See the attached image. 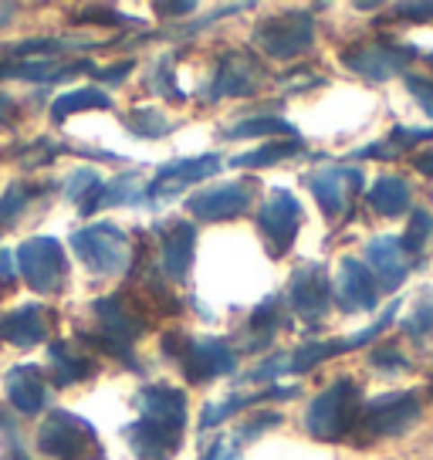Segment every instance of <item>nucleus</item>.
<instances>
[{
  "instance_id": "nucleus-25",
  "label": "nucleus",
  "mask_w": 433,
  "mask_h": 460,
  "mask_svg": "<svg viewBox=\"0 0 433 460\" xmlns=\"http://www.w3.org/2000/svg\"><path fill=\"white\" fill-rule=\"evenodd\" d=\"M78 72H95L92 61L82 58H28V61H0V78H21V82H34V85H51V82H65Z\"/></svg>"
},
{
  "instance_id": "nucleus-14",
  "label": "nucleus",
  "mask_w": 433,
  "mask_h": 460,
  "mask_svg": "<svg viewBox=\"0 0 433 460\" xmlns=\"http://www.w3.org/2000/svg\"><path fill=\"white\" fill-rule=\"evenodd\" d=\"M264 82H268V72H264V65H261L258 58L251 55V51L231 48L216 61L214 75H210V85L203 88V99H251V95H258Z\"/></svg>"
},
{
  "instance_id": "nucleus-13",
  "label": "nucleus",
  "mask_w": 433,
  "mask_h": 460,
  "mask_svg": "<svg viewBox=\"0 0 433 460\" xmlns=\"http://www.w3.org/2000/svg\"><path fill=\"white\" fill-rule=\"evenodd\" d=\"M302 220H305V210L298 197L285 187H275L264 203L258 207V214H254V224H258V234L264 237V247H268V254L271 258H285L295 241H298V230H302Z\"/></svg>"
},
{
  "instance_id": "nucleus-30",
  "label": "nucleus",
  "mask_w": 433,
  "mask_h": 460,
  "mask_svg": "<svg viewBox=\"0 0 433 460\" xmlns=\"http://www.w3.org/2000/svg\"><path fill=\"white\" fill-rule=\"evenodd\" d=\"M95 109H112V99L109 92L88 85V88H75V92H61L58 99L51 102V119L55 126L68 122L75 112H95Z\"/></svg>"
},
{
  "instance_id": "nucleus-19",
  "label": "nucleus",
  "mask_w": 433,
  "mask_h": 460,
  "mask_svg": "<svg viewBox=\"0 0 433 460\" xmlns=\"http://www.w3.org/2000/svg\"><path fill=\"white\" fill-rule=\"evenodd\" d=\"M366 268L373 271L379 291H396L403 288V281L420 268V261H413L403 251L400 237L393 234H379L373 241H366Z\"/></svg>"
},
{
  "instance_id": "nucleus-31",
  "label": "nucleus",
  "mask_w": 433,
  "mask_h": 460,
  "mask_svg": "<svg viewBox=\"0 0 433 460\" xmlns=\"http://www.w3.org/2000/svg\"><path fill=\"white\" fill-rule=\"evenodd\" d=\"M258 136L288 139V136H298V132L281 115H251V119H241V122H234V126L220 132V139H231V143H237V139H258Z\"/></svg>"
},
{
  "instance_id": "nucleus-9",
  "label": "nucleus",
  "mask_w": 433,
  "mask_h": 460,
  "mask_svg": "<svg viewBox=\"0 0 433 460\" xmlns=\"http://www.w3.org/2000/svg\"><path fill=\"white\" fill-rule=\"evenodd\" d=\"M72 251L95 278H119L122 271L132 268L129 234L119 224H109V220H99V224H88V227L75 230Z\"/></svg>"
},
{
  "instance_id": "nucleus-41",
  "label": "nucleus",
  "mask_w": 433,
  "mask_h": 460,
  "mask_svg": "<svg viewBox=\"0 0 433 460\" xmlns=\"http://www.w3.org/2000/svg\"><path fill=\"white\" fill-rule=\"evenodd\" d=\"M75 21L78 24H109V28H126V24H132V17L119 14L116 7H82Z\"/></svg>"
},
{
  "instance_id": "nucleus-40",
  "label": "nucleus",
  "mask_w": 433,
  "mask_h": 460,
  "mask_svg": "<svg viewBox=\"0 0 433 460\" xmlns=\"http://www.w3.org/2000/svg\"><path fill=\"white\" fill-rule=\"evenodd\" d=\"M403 85H406V92L413 95V102H417L420 109L433 119V75L410 72V75H403Z\"/></svg>"
},
{
  "instance_id": "nucleus-24",
  "label": "nucleus",
  "mask_w": 433,
  "mask_h": 460,
  "mask_svg": "<svg viewBox=\"0 0 433 460\" xmlns=\"http://www.w3.org/2000/svg\"><path fill=\"white\" fill-rule=\"evenodd\" d=\"M48 359H51V383L55 389H68L78 386V383H88L102 373L99 359L88 352L82 342H72V339H58V342L48 349Z\"/></svg>"
},
{
  "instance_id": "nucleus-2",
  "label": "nucleus",
  "mask_w": 433,
  "mask_h": 460,
  "mask_svg": "<svg viewBox=\"0 0 433 460\" xmlns=\"http://www.w3.org/2000/svg\"><path fill=\"white\" fill-rule=\"evenodd\" d=\"M396 315H400V298H393V305L383 308V315L376 318L373 325L352 332V335H342V339H318V342H302L298 349H288V352H275V356H268L258 369H251V373H247V383L275 386L278 376L312 373V369H318L322 362L339 359V356H346V352H356V349H362V345L376 342V339H379V335L396 322Z\"/></svg>"
},
{
  "instance_id": "nucleus-48",
  "label": "nucleus",
  "mask_w": 433,
  "mask_h": 460,
  "mask_svg": "<svg viewBox=\"0 0 433 460\" xmlns=\"http://www.w3.org/2000/svg\"><path fill=\"white\" fill-rule=\"evenodd\" d=\"M427 61H430V68H433V51H430V55H427Z\"/></svg>"
},
{
  "instance_id": "nucleus-11",
  "label": "nucleus",
  "mask_w": 433,
  "mask_h": 460,
  "mask_svg": "<svg viewBox=\"0 0 433 460\" xmlns=\"http://www.w3.org/2000/svg\"><path fill=\"white\" fill-rule=\"evenodd\" d=\"M288 302V312L305 325H322L335 305L332 278L322 261H305L288 278V288L281 295Z\"/></svg>"
},
{
  "instance_id": "nucleus-37",
  "label": "nucleus",
  "mask_w": 433,
  "mask_h": 460,
  "mask_svg": "<svg viewBox=\"0 0 433 460\" xmlns=\"http://www.w3.org/2000/svg\"><path fill=\"white\" fill-rule=\"evenodd\" d=\"M0 460H31L28 447L21 440L17 417L7 406H0Z\"/></svg>"
},
{
  "instance_id": "nucleus-5",
  "label": "nucleus",
  "mask_w": 433,
  "mask_h": 460,
  "mask_svg": "<svg viewBox=\"0 0 433 460\" xmlns=\"http://www.w3.org/2000/svg\"><path fill=\"white\" fill-rule=\"evenodd\" d=\"M34 450L48 460H105L95 427L72 410H51L38 427Z\"/></svg>"
},
{
  "instance_id": "nucleus-39",
  "label": "nucleus",
  "mask_w": 433,
  "mask_h": 460,
  "mask_svg": "<svg viewBox=\"0 0 433 460\" xmlns=\"http://www.w3.org/2000/svg\"><path fill=\"white\" fill-rule=\"evenodd\" d=\"M173 58H176V55H163V58L156 61V68L149 72V92H156V95H163V99L183 102V92L176 88Z\"/></svg>"
},
{
  "instance_id": "nucleus-17",
  "label": "nucleus",
  "mask_w": 433,
  "mask_h": 460,
  "mask_svg": "<svg viewBox=\"0 0 433 460\" xmlns=\"http://www.w3.org/2000/svg\"><path fill=\"white\" fill-rule=\"evenodd\" d=\"M193 251H197V227L190 220H166L159 227L156 271L166 281L183 285L190 278V268H193Z\"/></svg>"
},
{
  "instance_id": "nucleus-42",
  "label": "nucleus",
  "mask_w": 433,
  "mask_h": 460,
  "mask_svg": "<svg viewBox=\"0 0 433 460\" xmlns=\"http://www.w3.org/2000/svg\"><path fill=\"white\" fill-rule=\"evenodd\" d=\"M386 21H403V24H430L433 21V4H396Z\"/></svg>"
},
{
  "instance_id": "nucleus-36",
  "label": "nucleus",
  "mask_w": 433,
  "mask_h": 460,
  "mask_svg": "<svg viewBox=\"0 0 433 460\" xmlns=\"http://www.w3.org/2000/svg\"><path fill=\"white\" fill-rule=\"evenodd\" d=\"M173 129H176V122H170L166 112L156 109V105L132 109V115H129V132L139 136V139H159V136H166V132H173Z\"/></svg>"
},
{
  "instance_id": "nucleus-38",
  "label": "nucleus",
  "mask_w": 433,
  "mask_h": 460,
  "mask_svg": "<svg viewBox=\"0 0 433 460\" xmlns=\"http://www.w3.org/2000/svg\"><path fill=\"white\" fill-rule=\"evenodd\" d=\"M369 366L379 369V373H410V369H413V362H410V356L400 349V342L376 345L373 352H369Z\"/></svg>"
},
{
  "instance_id": "nucleus-27",
  "label": "nucleus",
  "mask_w": 433,
  "mask_h": 460,
  "mask_svg": "<svg viewBox=\"0 0 433 460\" xmlns=\"http://www.w3.org/2000/svg\"><path fill=\"white\" fill-rule=\"evenodd\" d=\"M423 143H433V126H423V129L420 126H393L383 139L349 153V159H400L406 153L420 149Z\"/></svg>"
},
{
  "instance_id": "nucleus-1",
  "label": "nucleus",
  "mask_w": 433,
  "mask_h": 460,
  "mask_svg": "<svg viewBox=\"0 0 433 460\" xmlns=\"http://www.w3.org/2000/svg\"><path fill=\"white\" fill-rule=\"evenodd\" d=\"M139 417L122 430L136 460H173L190 423L187 393L170 383H149L136 393Z\"/></svg>"
},
{
  "instance_id": "nucleus-44",
  "label": "nucleus",
  "mask_w": 433,
  "mask_h": 460,
  "mask_svg": "<svg viewBox=\"0 0 433 460\" xmlns=\"http://www.w3.org/2000/svg\"><path fill=\"white\" fill-rule=\"evenodd\" d=\"M21 115H24L21 102L11 92H0V129H14L17 122H21Z\"/></svg>"
},
{
  "instance_id": "nucleus-47",
  "label": "nucleus",
  "mask_w": 433,
  "mask_h": 460,
  "mask_svg": "<svg viewBox=\"0 0 433 460\" xmlns=\"http://www.w3.org/2000/svg\"><path fill=\"white\" fill-rule=\"evenodd\" d=\"M159 14H193V4H159Z\"/></svg>"
},
{
  "instance_id": "nucleus-10",
  "label": "nucleus",
  "mask_w": 433,
  "mask_h": 460,
  "mask_svg": "<svg viewBox=\"0 0 433 460\" xmlns=\"http://www.w3.org/2000/svg\"><path fill=\"white\" fill-rule=\"evenodd\" d=\"M14 258L24 285L34 295H61L68 288L72 264H68V254H65L61 241H55V237L34 234V237H28L24 244L17 247Z\"/></svg>"
},
{
  "instance_id": "nucleus-16",
  "label": "nucleus",
  "mask_w": 433,
  "mask_h": 460,
  "mask_svg": "<svg viewBox=\"0 0 433 460\" xmlns=\"http://www.w3.org/2000/svg\"><path fill=\"white\" fill-rule=\"evenodd\" d=\"M224 166V159L216 153H203V156H183V159H170L166 166H159L156 176L146 183V207H156V203L173 200L176 193L197 187L203 180L216 176Z\"/></svg>"
},
{
  "instance_id": "nucleus-43",
  "label": "nucleus",
  "mask_w": 433,
  "mask_h": 460,
  "mask_svg": "<svg viewBox=\"0 0 433 460\" xmlns=\"http://www.w3.org/2000/svg\"><path fill=\"white\" fill-rule=\"evenodd\" d=\"M241 440L237 437H224V433H216V440L207 450H203V457L200 460H237V454H241Z\"/></svg>"
},
{
  "instance_id": "nucleus-32",
  "label": "nucleus",
  "mask_w": 433,
  "mask_h": 460,
  "mask_svg": "<svg viewBox=\"0 0 433 460\" xmlns=\"http://www.w3.org/2000/svg\"><path fill=\"white\" fill-rule=\"evenodd\" d=\"M105 187V180H102V172L95 166H82V170H75L68 180H65V197L82 210V217H92L95 214V203H99V193Z\"/></svg>"
},
{
  "instance_id": "nucleus-21",
  "label": "nucleus",
  "mask_w": 433,
  "mask_h": 460,
  "mask_svg": "<svg viewBox=\"0 0 433 460\" xmlns=\"http://www.w3.org/2000/svg\"><path fill=\"white\" fill-rule=\"evenodd\" d=\"M55 312L44 305H21L14 312L0 315V342L14 345V349H34L48 342V335L55 329Z\"/></svg>"
},
{
  "instance_id": "nucleus-28",
  "label": "nucleus",
  "mask_w": 433,
  "mask_h": 460,
  "mask_svg": "<svg viewBox=\"0 0 433 460\" xmlns=\"http://www.w3.org/2000/svg\"><path fill=\"white\" fill-rule=\"evenodd\" d=\"M55 183H38V180H14L11 187L0 193V230L17 227L21 217L28 214L34 203L48 197Z\"/></svg>"
},
{
  "instance_id": "nucleus-18",
  "label": "nucleus",
  "mask_w": 433,
  "mask_h": 460,
  "mask_svg": "<svg viewBox=\"0 0 433 460\" xmlns=\"http://www.w3.org/2000/svg\"><path fill=\"white\" fill-rule=\"evenodd\" d=\"M335 305L339 312L346 315H362V312H373L379 305V285H376L373 271L366 268V261L359 258H342L339 261V274L332 281Z\"/></svg>"
},
{
  "instance_id": "nucleus-3",
  "label": "nucleus",
  "mask_w": 433,
  "mask_h": 460,
  "mask_svg": "<svg viewBox=\"0 0 433 460\" xmlns=\"http://www.w3.org/2000/svg\"><path fill=\"white\" fill-rule=\"evenodd\" d=\"M362 406V386L352 376H339L335 383L318 393L315 400L305 410V433L318 440V444H339V440H352V433L359 427Z\"/></svg>"
},
{
  "instance_id": "nucleus-46",
  "label": "nucleus",
  "mask_w": 433,
  "mask_h": 460,
  "mask_svg": "<svg viewBox=\"0 0 433 460\" xmlns=\"http://www.w3.org/2000/svg\"><path fill=\"white\" fill-rule=\"evenodd\" d=\"M410 166H413L423 180H433V149H420L417 156L410 159Z\"/></svg>"
},
{
  "instance_id": "nucleus-8",
  "label": "nucleus",
  "mask_w": 433,
  "mask_h": 460,
  "mask_svg": "<svg viewBox=\"0 0 433 460\" xmlns=\"http://www.w3.org/2000/svg\"><path fill=\"white\" fill-rule=\"evenodd\" d=\"M251 44L271 61H295L315 48V17L312 11H281L261 17L251 31Z\"/></svg>"
},
{
  "instance_id": "nucleus-7",
  "label": "nucleus",
  "mask_w": 433,
  "mask_h": 460,
  "mask_svg": "<svg viewBox=\"0 0 433 460\" xmlns=\"http://www.w3.org/2000/svg\"><path fill=\"white\" fill-rule=\"evenodd\" d=\"M420 58L413 44L396 41V38H369V41H352L339 51V61L346 65L356 78L366 82H390L396 75H410V65Z\"/></svg>"
},
{
  "instance_id": "nucleus-23",
  "label": "nucleus",
  "mask_w": 433,
  "mask_h": 460,
  "mask_svg": "<svg viewBox=\"0 0 433 460\" xmlns=\"http://www.w3.org/2000/svg\"><path fill=\"white\" fill-rule=\"evenodd\" d=\"M298 396V386H264L261 393H231L224 396L220 402H207L200 413V430H216L220 423L227 420L241 417V413H251L258 410L264 402H275V400H295Z\"/></svg>"
},
{
  "instance_id": "nucleus-49",
  "label": "nucleus",
  "mask_w": 433,
  "mask_h": 460,
  "mask_svg": "<svg viewBox=\"0 0 433 460\" xmlns=\"http://www.w3.org/2000/svg\"><path fill=\"white\" fill-rule=\"evenodd\" d=\"M430 393H433V386H430Z\"/></svg>"
},
{
  "instance_id": "nucleus-12",
  "label": "nucleus",
  "mask_w": 433,
  "mask_h": 460,
  "mask_svg": "<svg viewBox=\"0 0 433 460\" xmlns=\"http://www.w3.org/2000/svg\"><path fill=\"white\" fill-rule=\"evenodd\" d=\"M302 183L312 190L318 210L325 214V220H346L352 214V203L366 187V172L359 166H342V163H329V166H318L308 170L302 176Z\"/></svg>"
},
{
  "instance_id": "nucleus-45",
  "label": "nucleus",
  "mask_w": 433,
  "mask_h": 460,
  "mask_svg": "<svg viewBox=\"0 0 433 460\" xmlns=\"http://www.w3.org/2000/svg\"><path fill=\"white\" fill-rule=\"evenodd\" d=\"M17 285V261L11 251H0V298L11 295Z\"/></svg>"
},
{
  "instance_id": "nucleus-4",
  "label": "nucleus",
  "mask_w": 433,
  "mask_h": 460,
  "mask_svg": "<svg viewBox=\"0 0 433 460\" xmlns=\"http://www.w3.org/2000/svg\"><path fill=\"white\" fill-rule=\"evenodd\" d=\"M163 356L176 362L190 386H207L214 379L234 376L241 366V352L231 339H193V335H166Z\"/></svg>"
},
{
  "instance_id": "nucleus-35",
  "label": "nucleus",
  "mask_w": 433,
  "mask_h": 460,
  "mask_svg": "<svg viewBox=\"0 0 433 460\" xmlns=\"http://www.w3.org/2000/svg\"><path fill=\"white\" fill-rule=\"evenodd\" d=\"M430 241H433V214L427 207H413V210H410V224H406V230L400 234V244H403V251L410 258L423 264V254H427Z\"/></svg>"
},
{
  "instance_id": "nucleus-20",
  "label": "nucleus",
  "mask_w": 433,
  "mask_h": 460,
  "mask_svg": "<svg viewBox=\"0 0 433 460\" xmlns=\"http://www.w3.org/2000/svg\"><path fill=\"white\" fill-rule=\"evenodd\" d=\"M4 393H7V406L14 410L17 417H38L48 406V376H44L41 366L34 362H21V366H11L7 376H4Z\"/></svg>"
},
{
  "instance_id": "nucleus-33",
  "label": "nucleus",
  "mask_w": 433,
  "mask_h": 460,
  "mask_svg": "<svg viewBox=\"0 0 433 460\" xmlns=\"http://www.w3.org/2000/svg\"><path fill=\"white\" fill-rule=\"evenodd\" d=\"M400 332L417 345L430 342L433 339V285L420 288V295L413 298L410 315L400 318Z\"/></svg>"
},
{
  "instance_id": "nucleus-15",
  "label": "nucleus",
  "mask_w": 433,
  "mask_h": 460,
  "mask_svg": "<svg viewBox=\"0 0 433 460\" xmlns=\"http://www.w3.org/2000/svg\"><path fill=\"white\" fill-rule=\"evenodd\" d=\"M258 200V180L244 176V180H231V183H216L200 193H193L187 200L190 214L203 220V224H227L237 220L251 210V203Z\"/></svg>"
},
{
  "instance_id": "nucleus-34",
  "label": "nucleus",
  "mask_w": 433,
  "mask_h": 460,
  "mask_svg": "<svg viewBox=\"0 0 433 460\" xmlns=\"http://www.w3.org/2000/svg\"><path fill=\"white\" fill-rule=\"evenodd\" d=\"M105 207H146V183H139V176H112L105 180V187L99 193L95 214Z\"/></svg>"
},
{
  "instance_id": "nucleus-26",
  "label": "nucleus",
  "mask_w": 433,
  "mask_h": 460,
  "mask_svg": "<svg viewBox=\"0 0 433 460\" xmlns=\"http://www.w3.org/2000/svg\"><path fill=\"white\" fill-rule=\"evenodd\" d=\"M366 207L379 217H406L413 210V187L400 172H383L376 176L373 187L366 190Z\"/></svg>"
},
{
  "instance_id": "nucleus-6",
  "label": "nucleus",
  "mask_w": 433,
  "mask_h": 460,
  "mask_svg": "<svg viewBox=\"0 0 433 460\" xmlns=\"http://www.w3.org/2000/svg\"><path fill=\"white\" fill-rule=\"evenodd\" d=\"M423 417V396L417 389H396V393H383L376 400H366L362 406L359 427L352 433V440L359 447H369L376 440H393L403 437L420 423Z\"/></svg>"
},
{
  "instance_id": "nucleus-29",
  "label": "nucleus",
  "mask_w": 433,
  "mask_h": 460,
  "mask_svg": "<svg viewBox=\"0 0 433 460\" xmlns=\"http://www.w3.org/2000/svg\"><path fill=\"white\" fill-rule=\"evenodd\" d=\"M302 153H305L302 136H288V139H271V143L258 146V149H251V153H241V156H234L231 163L241 166V170H268V166H278V163H285V159H291V156H302Z\"/></svg>"
},
{
  "instance_id": "nucleus-22",
  "label": "nucleus",
  "mask_w": 433,
  "mask_h": 460,
  "mask_svg": "<svg viewBox=\"0 0 433 460\" xmlns=\"http://www.w3.org/2000/svg\"><path fill=\"white\" fill-rule=\"evenodd\" d=\"M285 325H288L285 298H281V295L264 298V302L247 315L244 325H241V335H237V352H264V349H271Z\"/></svg>"
}]
</instances>
